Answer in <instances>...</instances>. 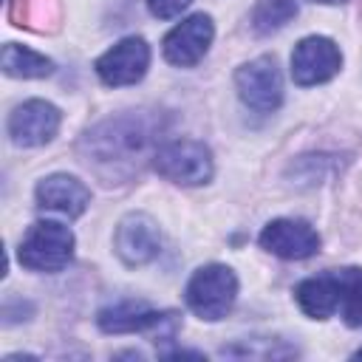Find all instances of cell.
I'll list each match as a JSON object with an SVG mask.
<instances>
[{
    "instance_id": "obj_14",
    "label": "cell",
    "mask_w": 362,
    "mask_h": 362,
    "mask_svg": "<svg viewBox=\"0 0 362 362\" xmlns=\"http://www.w3.org/2000/svg\"><path fill=\"white\" fill-rule=\"evenodd\" d=\"M297 305L314 317V320H325L334 311H339V283L337 274H317V277H305L303 283H297L294 288Z\"/></svg>"
},
{
    "instance_id": "obj_16",
    "label": "cell",
    "mask_w": 362,
    "mask_h": 362,
    "mask_svg": "<svg viewBox=\"0 0 362 362\" xmlns=\"http://www.w3.org/2000/svg\"><path fill=\"white\" fill-rule=\"evenodd\" d=\"M339 283V317L345 325H362V269H339L334 272Z\"/></svg>"
},
{
    "instance_id": "obj_5",
    "label": "cell",
    "mask_w": 362,
    "mask_h": 362,
    "mask_svg": "<svg viewBox=\"0 0 362 362\" xmlns=\"http://www.w3.org/2000/svg\"><path fill=\"white\" fill-rule=\"evenodd\" d=\"M235 85L243 105L257 113H272L283 102V76L272 57H257L240 65L235 74Z\"/></svg>"
},
{
    "instance_id": "obj_4",
    "label": "cell",
    "mask_w": 362,
    "mask_h": 362,
    "mask_svg": "<svg viewBox=\"0 0 362 362\" xmlns=\"http://www.w3.org/2000/svg\"><path fill=\"white\" fill-rule=\"evenodd\" d=\"M150 141V127L141 116H122L99 124L93 133H88L85 144L88 153L96 161H124L133 153L139 156L144 144Z\"/></svg>"
},
{
    "instance_id": "obj_15",
    "label": "cell",
    "mask_w": 362,
    "mask_h": 362,
    "mask_svg": "<svg viewBox=\"0 0 362 362\" xmlns=\"http://www.w3.org/2000/svg\"><path fill=\"white\" fill-rule=\"evenodd\" d=\"M0 62H3V71L8 76H20V79H42L54 71V62L48 57H42L25 45H17V42L3 45Z\"/></svg>"
},
{
    "instance_id": "obj_1",
    "label": "cell",
    "mask_w": 362,
    "mask_h": 362,
    "mask_svg": "<svg viewBox=\"0 0 362 362\" xmlns=\"http://www.w3.org/2000/svg\"><path fill=\"white\" fill-rule=\"evenodd\" d=\"M187 305L201 317V320H221L229 314V308L235 305L238 297V277L229 266L221 263H209L201 266L198 272H192L187 288H184Z\"/></svg>"
},
{
    "instance_id": "obj_9",
    "label": "cell",
    "mask_w": 362,
    "mask_h": 362,
    "mask_svg": "<svg viewBox=\"0 0 362 362\" xmlns=\"http://www.w3.org/2000/svg\"><path fill=\"white\" fill-rule=\"evenodd\" d=\"M116 255L127 266H144L150 263L161 249V232L158 223L144 212H130L116 226Z\"/></svg>"
},
{
    "instance_id": "obj_10",
    "label": "cell",
    "mask_w": 362,
    "mask_h": 362,
    "mask_svg": "<svg viewBox=\"0 0 362 362\" xmlns=\"http://www.w3.org/2000/svg\"><path fill=\"white\" fill-rule=\"evenodd\" d=\"M260 246L283 260H303L320 252V235L311 223L294 218H277L263 226Z\"/></svg>"
},
{
    "instance_id": "obj_11",
    "label": "cell",
    "mask_w": 362,
    "mask_h": 362,
    "mask_svg": "<svg viewBox=\"0 0 362 362\" xmlns=\"http://www.w3.org/2000/svg\"><path fill=\"white\" fill-rule=\"evenodd\" d=\"M215 37V25L206 14H192L164 37V57L178 68H192Z\"/></svg>"
},
{
    "instance_id": "obj_20",
    "label": "cell",
    "mask_w": 362,
    "mask_h": 362,
    "mask_svg": "<svg viewBox=\"0 0 362 362\" xmlns=\"http://www.w3.org/2000/svg\"><path fill=\"white\" fill-rule=\"evenodd\" d=\"M354 356H356V359H362V348H359V351H356V354H354Z\"/></svg>"
},
{
    "instance_id": "obj_12",
    "label": "cell",
    "mask_w": 362,
    "mask_h": 362,
    "mask_svg": "<svg viewBox=\"0 0 362 362\" xmlns=\"http://www.w3.org/2000/svg\"><path fill=\"white\" fill-rule=\"evenodd\" d=\"M170 322H175V314L156 311V308H147L144 303H133V300L107 305L96 314V325L105 334H136V331H150V328L161 331V325H170ZM161 337H167V334H161Z\"/></svg>"
},
{
    "instance_id": "obj_3",
    "label": "cell",
    "mask_w": 362,
    "mask_h": 362,
    "mask_svg": "<svg viewBox=\"0 0 362 362\" xmlns=\"http://www.w3.org/2000/svg\"><path fill=\"white\" fill-rule=\"evenodd\" d=\"M153 167L161 178L184 187H195L212 178V153L204 141L175 139L156 150Z\"/></svg>"
},
{
    "instance_id": "obj_6",
    "label": "cell",
    "mask_w": 362,
    "mask_h": 362,
    "mask_svg": "<svg viewBox=\"0 0 362 362\" xmlns=\"http://www.w3.org/2000/svg\"><path fill=\"white\" fill-rule=\"evenodd\" d=\"M150 65V45L141 37H124L96 59V74L105 85H136Z\"/></svg>"
},
{
    "instance_id": "obj_13",
    "label": "cell",
    "mask_w": 362,
    "mask_h": 362,
    "mask_svg": "<svg viewBox=\"0 0 362 362\" xmlns=\"http://www.w3.org/2000/svg\"><path fill=\"white\" fill-rule=\"evenodd\" d=\"M88 204H90V189L74 175L57 173L37 184V206H42V209H54L59 215L79 218L88 209Z\"/></svg>"
},
{
    "instance_id": "obj_21",
    "label": "cell",
    "mask_w": 362,
    "mask_h": 362,
    "mask_svg": "<svg viewBox=\"0 0 362 362\" xmlns=\"http://www.w3.org/2000/svg\"><path fill=\"white\" fill-rule=\"evenodd\" d=\"M320 3H339V0H320Z\"/></svg>"
},
{
    "instance_id": "obj_8",
    "label": "cell",
    "mask_w": 362,
    "mask_h": 362,
    "mask_svg": "<svg viewBox=\"0 0 362 362\" xmlns=\"http://www.w3.org/2000/svg\"><path fill=\"white\" fill-rule=\"evenodd\" d=\"M62 113L45 99H28L8 116V136L20 147H37L57 136Z\"/></svg>"
},
{
    "instance_id": "obj_7",
    "label": "cell",
    "mask_w": 362,
    "mask_h": 362,
    "mask_svg": "<svg viewBox=\"0 0 362 362\" xmlns=\"http://www.w3.org/2000/svg\"><path fill=\"white\" fill-rule=\"evenodd\" d=\"M342 65V54L328 37H305L291 51V76L297 85H320L337 76Z\"/></svg>"
},
{
    "instance_id": "obj_19",
    "label": "cell",
    "mask_w": 362,
    "mask_h": 362,
    "mask_svg": "<svg viewBox=\"0 0 362 362\" xmlns=\"http://www.w3.org/2000/svg\"><path fill=\"white\" fill-rule=\"evenodd\" d=\"M189 3H192V0H147V8H150V14L158 17V20H173V17H178Z\"/></svg>"
},
{
    "instance_id": "obj_2",
    "label": "cell",
    "mask_w": 362,
    "mask_h": 362,
    "mask_svg": "<svg viewBox=\"0 0 362 362\" xmlns=\"http://www.w3.org/2000/svg\"><path fill=\"white\" fill-rule=\"evenodd\" d=\"M74 255V232L57 221H37L20 240L17 257L31 272H59Z\"/></svg>"
},
{
    "instance_id": "obj_17",
    "label": "cell",
    "mask_w": 362,
    "mask_h": 362,
    "mask_svg": "<svg viewBox=\"0 0 362 362\" xmlns=\"http://www.w3.org/2000/svg\"><path fill=\"white\" fill-rule=\"evenodd\" d=\"M297 17L294 0H257L252 8V28L257 34H274Z\"/></svg>"
},
{
    "instance_id": "obj_18",
    "label": "cell",
    "mask_w": 362,
    "mask_h": 362,
    "mask_svg": "<svg viewBox=\"0 0 362 362\" xmlns=\"http://www.w3.org/2000/svg\"><path fill=\"white\" fill-rule=\"evenodd\" d=\"M8 17L14 25H25V28H45V20H57V14H48L45 0H11Z\"/></svg>"
}]
</instances>
